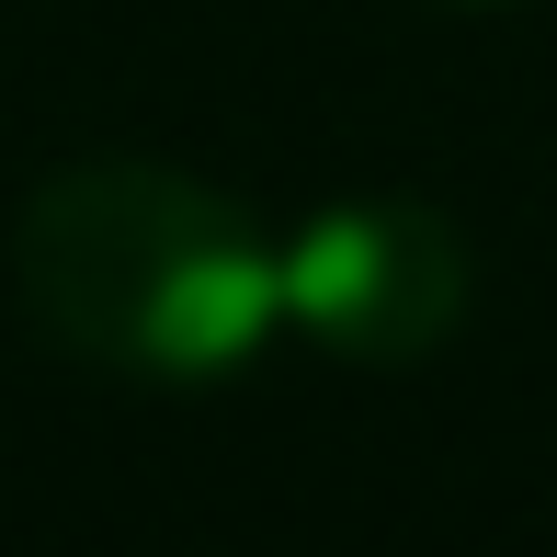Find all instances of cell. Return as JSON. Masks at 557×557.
I'll return each mask as SVG.
<instances>
[{
  "mask_svg": "<svg viewBox=\"0 0 557 557\" xmlns=\"http://www.w3.org/2000/svg\"><path fill=\"white\" fill-rule=\"evenodd\" d=\"M12 296L69 364L216 387L285 331V262L171 160H69L12 216Z\"/></svg>",
  "mask_w": 557,
  "mask_h": 557,
  "instance_id": "1",
  "label": "cell"
},
{
  "mask_svg": "<svg viewBox=\"0 0 557 557\" xmlns=\"http://www.w3.org/2000/svg\"><path fill=\"white\" fill-rule=\"evenodd\" d=\"M467 12H478V0H467Z\"/></svg>",
  "mask_w": 557,
  "mask_h": 557,
  "instance_id": "3",
  "label": "cell"
},
{
  "mask_svg": "<svg viewBox=\"0 0 557 557\" xmlns=\"http://www.w3.org/2000/svg\"><path fill=\"white\" fill-rule=\"evenodd\" d=\"M285 262V331L331 364H421L467 319V227L421 194H342L273 239Z\"/></svg>",
  "mask_w": 557,
  "mask_h": 557,
  "instance_id": "2",
  "label": "cell"
}]
</instances>
